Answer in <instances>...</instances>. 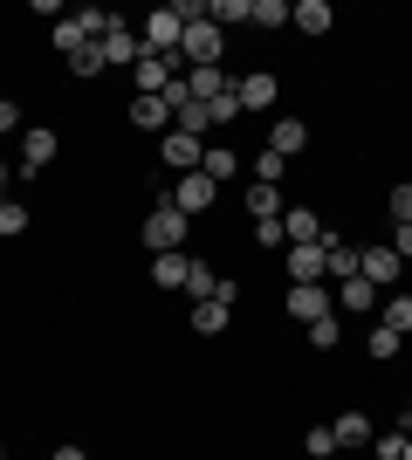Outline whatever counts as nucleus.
Masks as SVG:
<instances>
[{"label": "nucleus", "instance_id": "4be33fe9", "mask_svg": "<svg viewBox=\"0 0 412 460\" xmlns=\"http://www.w3.org/2000/svg\"><path fill=\"white\" fill-rule=\"evenodd\" d=\"M378 323L406 337V330H412V296H378Z\"/></svg>", "mask_w": 412, "mask_h": 460}, {"label": "nucleus", "instance_id": "72a5a7b5", "mask_svg": "<svg viewBox=\"0 0 412 460\" xmlns=\"http://www.w3.org/2000/svg\"><path fill=\"white\" fill-rule=\"evenodd\" d=\"M206 14H214V28L220 21H248V0H206Z\"/></svg>", "mask_w": 412, "mask_h": 460}, {"label": "nucleus", "instance_id": "37998d69", "mask_svg": "<svg viewBox=\"0 0 412 460\" xmlns=\"http://www.w3.org/2000/svg\"><path fill=\"white\" fill-rule=\"evenodd\" d=\"M0 199H7V165H0Z\"/></svg>", "mask_w": 412, "mask_h": 460}, {"label": "nucleus", "instance_id": "412c9836", "mask_svg": "<svg viewBox=\"0 0 412 460\" xmlns=\"http://www.w3.org/2000/svg\"><path fill=\"white\" fill-rule=\"evenodd\" d=\"M227 323H234V309H227V303H193V330H199V337H220Z\"/></svg>", "mask_w": 412, "mask_h": 460}, {"label": "nucleus", "instance_id": "4468645a", "mask_svg": "<svg viewBox=\"0 0 412 460\" xmlns=\"http://www.w3.org/2000/svg\"><path fill=\"white\" fill-rule=\"evenodd\" d=\"M337 454H357V447H372V420L364 412H337Z\"/></svg>", "mask_w": 412, "mask_h": 460}, {"label": "nucleus", "instance_id": "7c9ffc66", "mask_svg": "<svg viewBox=\"0 0 412 460\" xmlns=\"http://www.w3.org/2000/svg\"><path fill=\"white\" fill-rule=\"evenodd\" d=\"M302 454L310 460H337V433L330 426H310V433H302Z\"/></svg>", "mask_w": 412, "mask_h": 460}, {"label": "nucleus", "instance_id": "f704fd0d", "mask_svg": "<svg viewBox=\"0 0 412 460\" xmlns=\"http://www.w3.org/2000/svg\"><path fill=\"white\" fill-rule=\"evenodd\" d=\"M206 117H214V124H234V117H241V96H234V90L214 96V103H206Z\"/></svg>", "mask_w": 412, "mask_h": 460}, {"label": "nucleus", "instance_id": "1a4fd4ad", "mask_svg": "<svg viewBox=\"0 0 412 460\" xmlns=\"http://www.w3.org/2000/svg\"><path fill=\"white\" fill-rule=\"evenodd\" d=\"M158 152H165V165H172V172L186 179V172H199L206 145H199V137H186V131H165V145H158Z\"/></svg>", "mask_w": 412, "mask_h": 460}, {"label": "nucleus", "instance_id": "4c0bfd02", "mask_svg": "<svg viewBox=\"0 0 412 460\" xmlns=\"http://www.w3.org/2000/svg\"><path fill=\"white\" fill-rule=\"evenodd\" d=\"M385 248H392L399 261H412V220H399V227H392V241H385Z\"/></svg>", "mask_w": 412, "mask_h": 460}, {"label": "nucleus", "instance_id": "473e14b6", "mask_svg": "<svg viewBox=\"0 0 412 460\" xmlns=\"http://www.w3.org/2000/svg\"><path fill=\"white\" fill-rule=\"evenodd\" d=\"M21 227H28V207L7 192V199H0V241H7V234H21Z\"/></svg>", "mask_w": 412, "mask_h": 460}, {"label": "nucleus", "instance_id": "6ab92c4d", "mask_svg": "<svg viewBox=\"0 0 412 460\" xmlns=\"http://www.w3.org/2000/svg\"><path fill=\"white\" fill-rule=\"evenodd\" d=\"M289 21H295V28H302V35H330V0H295V7H289Z\"/></svg>", "mask_w": 412, "mask_h": 460}, {"label": "nucleus", "instance_id": "a19ab883", "mask_svg": "<svg viewBox=\"0 0 412 460\" xmlns=\"http://www.w3.org/2000/svg\"><path fill=\"white\" fill-rule=\"evenodd\" d=\"M14 124H21V103H14V96H0V131H14Z\"/></svg>", "mask_w": 412, "mask_h": 460}, {"label": "nucleus", "instance_id": "f3484780", "mask_svg": "<svg viewBox=\"0 0 412 460\" xmlns=\"http://www.w3.org/2000/svg\"><path fill=\"white\" fill-rule=\"evenodd\" d=\"M186 269H193V254H186V248L152 254V282H158V288H186Z\"/></svg>", "mask_w": 412, "mask_h": 460}, {"label": "nucleus", "instance_id": "2f4dec72", "mask_svg": "<svg viewBox=\"0 0 412 460\" xmlns=\"http://www.w3.org/2000/svg\"><path fill=\"white\" fill-rule=\"evenodd\" d=\"M214 282H220V275L206 269V261H193V269H186V296H199V303H214Z\"/></svg>", "mask_w": 412, "mask_h": 460}, {"label": "nucleus", "instance_id": "a211bd4d", "mask_svg": "<svg viewBox=\"0 0 412 460\" xmlns=\"http://www.w3.org/2000/svg\"><path fill=\"white\" fill-rule=\"evenodd\" d=\"M234 96H241V111H268V103H275V76H268V69H255V76L234 83Z\"/></svg>", "mask_w": 412, "mask_h": 460}, {"label": "nucleus", "instance_id": "6e6552de", "mask_svg": "<svg viewBox=\"0 0 412 460\" xmlns=\"http://www.w3.org/2000/svg\"><path fill=\"white\" fill-rule=\"evenodd\" d=\"M399 269H406V261H399L385 241H372V248H364V261H357V275H364L372 288H392V282H399Z\"/></svg>", "mask_w": 412, "mask_h": 460}, {"label": "nucleus", "instance_id": "c756f323", "mask_svg": "<svg viewBox=\"0 0 412 460\" xmlns=\"http://www.w3.org/2000/svg\"><path fill=\"white\" fill-rule=\"evenodd\" d=\"M83 41H90V28H83V14H69V21H56V49H62V56H76Z\"/></svg>", "mask_w": 412, "mask_h": 460}, {"label": "nucleus", "instance_id": "c9c22d12", "mask_svg": "<svg viewBox=\"0 0 412 460\" xmlns=\"http://www.w3.org/2000/svg\"><path fill=\"white\" fill-rule=\"evenodd\" d=\"M399 454H406V433H378L372 440V460H399Z\"/></svg>", "mask_w": 412, "mask_h": 460}, {"label": "nucleus", "instance_id": "7ed1b4c3", "mask_svg": "<svg viewBox=\"0 0 412 460\" xmlns=\"http://www.w3.org/2000/svg\"><path fill=\"white\" fill-rule=\"evenodd\" d=\"M97 49H103V69H131V62L145 56L137 28H131V21H118V14H110V28H103V41H97Z\"/></svg>", "mask_w": 412, "mask_h": 460}, {"label": "nucleus", "instance_id": "e433bc0d", "mask_svg": "<svg viewBox=\"0 0 412 460\" xmlns=\"http://www.w3.org/2000/svg\"><path fill=\"white\" fill-rule=\"evenodd\" d=\"M372 358H399V330H385V323L372 330Z\"/></svg>", "mask_w": 412, "mask_h": 460}, {"label": "nucleus", "instance_id": "423d86ee", "mask_svg": "<svg viewBox=\"0 0 412 460\" xmlns=\"http://www.w3.org/2000/svg\"><path fill=\"white\" fill-rule=\"evenodd\" d=\"M179 35H186L179 14H172V7H158V14L145 21V35H137V41H145V56H179Z\"/></svg>", "mask_w": 412, "mask_h": 460}, {"label": "nucleus", "instance_id": "cd10ccee", "mask_svg": "<svg viewBox=\"0 0 412 460\" xmlns=\"http://www.w3.org/2000/svg\"><path fill=\"white\" fill-rule=\"evenodd\" d=\"M337 344H344V323H337V309H330V316L310 323V350H337Z\"/></svg>", "mask_w": 412, "mask_h": 460}, {"label": "nucleus", "instance_id": "f03ea898", "mask_svg": "<svg viewBox=\"0 0 412 460\" xmlns=\"http://www.w3.org/2000/svg\"><path fill=\"white\" fill-rule=\"evenodd\" d=\"M145 241H152V254L186 248V213L165 207V199H152V213H145Z\"/></svg>", "mask_w": 412, "mask_h": 460}, {"label": "nucleus", "instance_id": "aec40b11", "mask_svg": "<svg viewBox=\"0 0 412 460\" xmlns=\"http://www.w3.org/2000/svg\"><path fill=\"white\" fill-rule=\"evenodd\" d=\"M131 124L137 131H165V124H172V103H165V96H131Z\"/></svg>", "mask_w": 412, "mask_h": 460}, {"label": "nucleus", "instance_id": "bb28decb", "mask_svg": "<svg viewBox=\"0 0 412 460\" xmlns=\"http://www.w3.org/2000/svg\"><path fill=\"white\" fill-rule=\"evenodd\" d=\"M282 179H289V158L261 145V158H255V186H282Z\"/></svg>", "mask_w": 412, "mask_h": 460}, {"label": "nucleus", "instance_id": "ddd939ff", "mask_svg": "<svg viewBox=\"0 0 412 460\" xmlns=\"http://www.w3.org/2000/svg\"><path fill=\"white\" fill-rule=\"evenodd\" d=\"M289 282H323V241H295L289 248Z\"/></svg>", "mask_w": 412, "mask_h": 460}, {"label": "nucleus", "instance_id": "f8f14e48", "mask_svg": "<svg viewBox=\"0 0 412 460\" xmlns=\"http://www.w3.org/2000/svg\"><path fill=\"white\" fill-rule=\"evenodd\" d=\"M62 145H56V131H21V172H41V165H48V158H56Z\"/></svg>", "mask_w": 412, "mask_h": 460}, {"label": "nucleus", "instance_id": "79ce46f5", "mask_svg": "<svg viewBox=\"0 0 412 460\" xmlns=\"http://www.w3.org/2000/svg\"><path fill=\"white\" fill-rule=\"evenodd\" d=\"M48 460H90V454H83V447H56Z\"/></svg>", "mask_w": 412, "mask_h": 460}, {"label": "nucleus", "instance_id": "9d476101", "mask_svg": "<svg viewBox=\"0 0 412 460\" xmlns=\"http://www.w3.org/2000/svg\"><path fill=\"white\" fill-rule=\"evenodd\" d=\"M357 261H364V248H357V241H323V282H351Z\"/></svg>", "mask_w": 412, "mask_h": 460}, {"label": "nucleus", "instance_id": "f257e3e1", "mask_svg": "<svg viewBox=\"0 0 412 460\" xmlns=\"http://www.w3.org/2000/svg\"><path fill=\"white\" fill-rule=\"evenodd\" d=\"M220 49H227V41H220L214 21H193V28L179 35V62H186V69H220Z\"/></svg>", "mask_w": 412, "mask_h": 460}, {"label": "nucleus", "instance_id": "58836bf2", "mask_svg": "<svg viewBox=\"0 0 412 460\" xmlns=\"http://www.w3.org/2000/svg\"><path fill=\"white\" fill-rule=\"evenodd\" d=\"M399 220H412V186H392V227Z\"/></svg>", "mask_w": 412, "mask_h": 460}, {"label": "nucleus", "instance_id": "5701e85b", "mask_svg": "<svg viewBox=\"0 0 412 460\" xmlns=\"http://www.w3.org/2000/svg\"><path fill=\"white\" fill-rule=\"evenodd\" d=\"M62 62H69V76H83V83H97V76H103V49H97V41H83L76 56H62Z\"/></svg>", "mask_w": 412, "mask_h": 460}, {"label": "nucleus", "instance_id": "ea45409f", "mask_svg": "<svg viewBox=\"0 0 412 460\" xmlns=\"http://www.w3.org/2000/svg\"><path fill=\"white\" fill-rule=\"evenodd\" d=\"M214 303H227V309L241 303V282H234V275H220V282H214Z\"/></svg>", "mask_w": 412, "mask_h": 460}, {"label": "nucleus", "instance_id": "a878e982", "mask_svg": "<svg viewBox=\"0 0 412 460\" xmlns=\"http://www.w3.org/2000/svg\"><path fill=\"white\" fill-rule=\"evenodd\" d=\"M199 172H206V179H214V186H220V179H234V172H241V158L227 152V145H214V152L199 158Z\"/></svg>", "mask_w": 412, "mask_h": 460}, {"label": "nucleus", "instance_id": "20e7f679", "mask_svg": "<svg viewBox=\"0 0 412 460\" xmlns=\"http://www.w3.org/2000/svg\"><path fill=\"white\" fill-rule=\"evenodd\" d=\"M330 309H337L330 282H289V316L295 323H316V316H330Z\"/></svg>", "mask_w": 412, "mask_h": 460}, {"label": "nucleus", "instance_id": "9b49d317", "mask_svg": "<svg viewBox=\"0 0 412 460\" xmlns=\"http://www.w3.org/2000/svg\"><path fill=\"white\" fill-rule=\"evenodd\" d=\"M302 145H310V124H302V117H275V124H268V152L295 158Z\"/></svg>", "mask_w": 412, "mask_h": 460}, {"label": "nucleus", "instance_id": "dca6fc26", "mask_svg": "<svg viewBox=\"0 0 412 460\" xmlns=\"http://www.w3.org/2000/svg\"><path fill=\"white\" fill-rule=\"evenodd\" d=\"M186 90H193V103H214V96L234 90V76L227 69H186Z\"/></svg>", "mask_w": 412, "mask_h": 460}, {"label": "nucleus", "instance_id": "0eeeda50", "mask_svg": "<svg viewBox=\"0 0 412 460\" xmlns=\"http://www.w3.org/2000/svg\"><path fill=\"white\" fill-rule=\"evenodd\" d=\"M179 76V62L172 56H137L131 62V83H137V96H165V83Z\"/></svg>", "mask_w": 412, "mask_h": 460}, {"label": "nucleus", "instance_id": "a18cd8bd", "mask_svg": "<svg viewBox=\"0 0 412 460\" xmlns=\"http://www.w3.org/2000/svg\"><path fill=\"white\" fill-rule=\"evenodd\" d=\"M0 460H7V447H0Z\"/></svg>", "mask_w": 412, "mask_h": 460}, {"label": "nucleus", "instance_id": "393cba45", "mask_svg": "<svg viewBox=\"0 0 412 460\" xmlns=\"http://www.w3.org/2000/svg\"><path fill=\"white\" fill-rule=\"evenodd\" d=\"M248 213L255 220H282V186H248Z\"/></svg>", "mask_w": 412, "mask_h": 460}, {"label": "nucleus", "instance_id": "2eb2a0df", "mask_svg": "<svg viewBox=\"0 0 412 460\" xmlns=\"http://www.w3.org/2000/svg\"><path fill=\"white\" fill-rule=\"evenodd\" d=\"M337 309H351V316H372V309H378V288L364 282V275H351V282H337Z\"/></svg>", "mask_w": 412, "mask_h": 460}, {"label": "nucleus", "instance_id": "c85d7f7f", "mask_svg": "<svg viewBox=\"0 0 412 460\" xmlns=\"http://www.w3.org/2000/svg\"><path fill=\"white\" fill-rule=\"evenodd\" d=\"M248 21H255V28H282V21H289V0H248Z\"/></svg>", "mask_w": 412, "mask_h": 460}, {"label": "nucleus", "instance_id": "c03bdc74", "mask_svg": "<svg viewBox=\"0 0 412 460\" xmlns=\"http://www.w3.org/2000/svg\"><path fill=\"white\" fill-rule=\"evenodd\" d=\"M406 426H412V392H406Z\"/></svg>", "mask_w": 412, "mask_h": 460}, {"label": "nucleus", "instance_id": "b1692460", "mask_svg": "<svg viewBox=\"0 0 412 460\" xmlns=\"http://www.w3.org/2000/svg\"><path fill=\"white\" fill-rule=\"evenodd\" d=\"M282 234H289V248L295 241H316V213L310 207H282Z\"/></svg>", "mask_w": 412, "mask_h": 460}, {"label": "nucleus", "instance_id": "39448f33", "mask_svg": "<svg viewBox=\"0 0 412 460\" xmlns=\"http://www.w3.org/2000/svg\"><path fill=\"white\" fill-rule=\"evenodd\" d=\"M165 207H179L186 220H193V213H206V207H214V179H206V172H186L179 186H165Z\"/></svg>", "mask_w": 412, "mask_h": 460}]
</instances>
